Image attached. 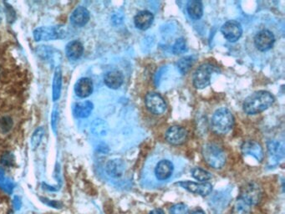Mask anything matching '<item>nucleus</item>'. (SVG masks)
<instances>
[{
	"label": "nucleus",
	"instance_id": "obj_33",
	"mask_svg": "<svg viewBox=\"0 0 285 214\" xmlns=\"http://www.w3.org/2000/svg\"><path fill=\"white\" fill-rule=\"evenodd\" d=\"M14 206L16 210H19L21 207V201L19 199V197H14Z\"/></svg>",
	"mask_w": 285,
	"mask_h": 214
},
{
	"label": "nucleus",
	"instance_id": "obj_32",
	"mask_svg": "<svg viewBox=\"0 0 285 214\" xmlns=\"http://www.w3.org/2000/svg\"><path fill=\"white\" fill-rule=\"evenodd\" d=\"M0 161H1V163L3 164V166H13L14 163V156L10 153H3L2 157H1Z\"/></svg>",
	"mask_w": 285,
	"mask_h": 214
},
{
	"label": "nucleus",
	"instance_id": "obj_24",
	"mask_svg": "<svg viewBox=\"0 0 285 214\" xmlns=\"http://www.w3.org/2000/svg\"><path fill=\"white\" fill-rule=\"evenodd\" d=\"M108 126L105 121L100 119H96L92 125V131L97 137H102L107 133Z\"/></svg>",
	"mask_w": 285,
	"mask_h": 214
},
{
	"label": "nucleus",
	"instance_id": "obj_7",
	"mask_svg": "<svg viewBox=\"0 0 285 214\" xmlns=\"http://www.w3.org/2000/svg\"><path fill=\"white\" fill-rule=\"evenodd\" d=\"M145 107L154 115H162L167 110V104L163 97L156 92H150L145 97Z\"/></svg>",
	"mask_w": 285,
	"mask_h": 214
},
{
	"label": "nucleus",
	"instance_id": "obj_30",
	"mask_svg": "<svg viewBox=\"0 0 285 214\" xmlns=\"http://www.w3.org/2000/svg\"><path fill=\"white\" fill-rule=\"evenodd\" d=\"M44 136V129L40 128L37 129L36 131L33 134L32 138H31V144H32L34 148H36L38 147L39 145L41 144V140L43 138Z\"/></svg>",
	"mask_w": 285,
	"mask_h": 214
},
{
	"label": "nucleus",
	"instance_id": "obj_4",
	"mask_svg": "<svg viewBox=\"0 0 285 214\" xmlns=\"http://www.w3.org/2000/svg\"><path fill=\"white\" fill-rule=\"evenodd\" d=\"M215 67L209 63L200 65L194 72L193 85L196 89H204L211 83V77L214 72Z\"/></svg>",
	"mask_w": 285,
	"mask_h": 214
},
{
	"label": "nucleus",
	"instance_id": "obj_27",
	"mask_svg": "<svg viewBox=\"0 0 285 214\" xmlns=\"http://www.w3.org/2000/svg\"><path fill=\"white\" fill-rule=\"evenodd\" d=\"M193 63V57L186 56L182 58V59L178 62L177 65H178L179 71H180L183 75H185V74L189 72V70L191 69V67L192 66Z\"/></svg>",
	"mask_w": 285,
	"mask_h": 214
},
{
	"label": "nucleus",
	"instance_id": "obj_11",
	"mask_svg": "<svg viewBox=\"0 0 285 214\" xmlns=\"http://www.w3.org/2000/svg\"><path fill=\"white\" fill-rule=\"evenodd\" d=\"M189 133L185 128L182 126H172L167 130L166 132V139L170 144L182 145L185 143L186 141L188 140Z\"/></svg>",
	"mask_w": 285,
	"mask_h": 214
},
{
	"label": "nucleus",
	"instance_id": "obj_19",
	"mask_svg": "<svg viewBox=\"0 0 285 214\" xmlns=\"http://www.w3.org/2000/svg\"><path fill=\"white\" fill-rule=\"evenodd\" d=\"M125 171V164L119 159H114L106 164V172L112 177H120Z\"/></svg>",
	"mask_w": 285,
	"mask_h": 214
},
{
	"label": "nucleus",
	"instance_id": "obj_1",
	"mask_svg": "<svg viewBox=\"0 0 285 214\" xmlns=\"http://www.w3.org/2000/svg\"><path fill=\"white\" fill-rule=\"evenodd\" d=\"M275 102V97L269 91H259L252 94L243 102V110L247 115H256L267 110Z\"/></svg>",
	"mask_w": 285,
	"mask_h": 214
},
{
	"label": "nucleus",
	"instance_id": "obj_3",
	"mask_svg": "<svg viewBox=\"0 0 285 214\" xmlns=\"http://www.w3.org/2000/svg\"><path fill=\"white\" fill-rule=\"evenodd\" d=\"M202 157L211 167L221 169L226 163V154L218 145L207 143L202 147Z\"/></svg>",
	"mask_w": 285,
	"mask_h": 214
},
{
	"label": "nucleus",
	"instance_id": "obj_28",
	"mask_svg": "<svg viewBox=\"0 0 285 214\" xmlns=\"http://www.w3.org/2000/svg\"><path fill=\"white\" fill-rule=\"evenodd\" d=\"M0 187L4 192L9 193V194L12 193V191L14 189V183L12 182L10 179L5 177L4 171L2 169H0Z\"/></svg>",
	"mask_w": 285,
	"mask_h": 214
},
{
	"label": "nucleus",
	"instance_id": "obj_22",
	"mask_svg": "<svg viewBox=\"0 0 285 214\" xmlns=\"http://www.w3.org/2000/svg\"><path fill=\"white\" fill-rule=\"evenodd\" d=\"M62 87V72L59 67H57L54 71V80H53V100L57 101L60 97Z\"/></svg>",
	"mask_w": 285,
	"mask_h": 214
},
{
	"label": "nucleus",
	"instance_id": "obj_6",
	"mask_svg": "<svg viewBox=\"0 0 285 214\" xmlns=\"http://www.w3.org/2000/svg\"><path fill=\"white\" fill-rule=\"evenodd\" d=\"M65 35V30L59 26L40 27L34 31V38L36 41L63 39Z\"/></svg>",
	"mask_w": 285,
	"mask_h": 214
},
{
	"label": "nucleus",
	"instance_id": "obj_20",
	"mask_svg": "<svg viewBox=\"0 0 285 214\" xmlns=\"http://www.w3.org/2000/svg\"><path fill=\"white\" fill-rule=\"evenodd\" d=\"M188 13L191 19H199L203 14V6L201 1L198 0H191L189 1L187 6Z\"/></svg>",
	"mask_w": 285,
	"mask_h": 214
},
{
	"label": "nucleus",
	"instance_id": "obj_13",
	"mask_svg": "<svg viewBox=\"0 0 285 214\" xmlns=\"http://www.w3.org/2000/svg\"><path fill=\"white\" fill-rule=\"evenodd\" d=\"M154 16L150 11H141L135 16L134 23L136 27L141 30H146L153 23Z\"/></svg>",
	"mask_w": 285,
	"mask_h": 214
},
{
	"label": "nucleus",
	"instance_id": "obj_38",
	"mask_svg": "<svg viewBox=\"0 0 285 214\" xmlns=\"http://www.w3.org/2000/svg\"><path fill=\"white\" fill-rule=\"evenodd\" d=\"M0 75H1V69H0Z\"/></svg>",
	"mask_w": 285,
	"mask_h": 214
},
{
	"label": "nucleus",
	"instance_id": "obj_36",
	"mask_svg": "<svg viewBox=\"0 0 285 214\" xmlns=\"http://www.w3.org/2000/svg\"><path fill=\"white\" fill-rule=\"evenodd\" d=\"M205 214L204 212L202 211V210L197 209V210H195V211L192 212V214Z\"/></svg>",
	"mask_w": 285,
	"mask_h": 214
},
{
	"label": "nucleus",
	"instance_id": "obj_5",
	"mask_svg": "<svg viewBox=\"0 0 285 214\" xmlns=\"http://www.w3.org/2000/svg\"><path fill=\"white\" fill-rule=\"evenodd\" d=\"M262 195L263 192L259 184L255 182H250L241 188L238 198H242L253 207L261 201Z\"/></svg>",
	"mask_w": 285,
	"mask_h": 214
},
{
	"label": "nucleus",
	"instance_id": "obj_25",
	"mask_svg": "<svg viewBox=\"0 0 285 214\" xmlns=\"http://www.w3.org/2000/svg\"><path fill=\"white\" fill-rule=\"evenodd\" d=\"M269 152L270 155L275 158L276 160H280L281 158H284V147L280 142H270L269 143Z\"/></svg>",
	"mask_w": 285,
	"mask_h": 214
},
{
	"label": "nucleus",
	"instance_id": "obj_15",
	"mask_svg": "<svg viewBox=\"0 0 285 214\" xmlns=\"http://www.w3.org/2000/svg\"><path fill=\"white\" fill-rule=\"evenodd\" d=\"M76 96L81 98H86L91 96L93 91V83L89 78H82L78 80L75 86Z\"/></svg>",
	"mask_w": 285,
	"mask_h": 214
},
{
	"label": "nucleus",
	"instance_id": "obj_35",
	"mask_svg": "<svg viewBox=\"0 0 285 214\" xmlns=\"http://www.w3.org/2000/svg\"><path fill=\"white\" fill-rule=\"evenodd\" d=\"M149 214H165L164 211L161 209H154Z\"/></svg>",
	"mask_w": 285,
	"mask_h": 214
},
{
	"label": "nucleus",
	"instance_id": "obj_18",
	"mask_svg": "<svg viewBox=\"0 0 285 214\" xmlns=\"http://www.w3.org/2000/svg\"><path fill=\"white\" fill-rule=\"evenodd\" d=\"M65 51L66 55L70 60H76L80 59L83 54V45L78 40H74L68 44Z\"/></svg>",
	"mask_w": 285,
	"mask_h": 214
},
{
	"label": "nucleus",
	"instance_id": "obj_16",
	"mask_svg": "<svg viewBox=\"0 0 285 214\" xmlns=\"http://www.w3.org/2000/svg\"><path fill=\"white\" fill-rule=\"evenodd\" d=\"M104 81L109 88L116 90L120 88L123 84V74L118 70H112L105 74Z\"/></svg>",
	"mask_w": 285,
	"mask_h": 214
},
{
	"label": "nucleus",
	"instance_id": "obj_14",
	"mask_svg": "<svg viewBox=\"0 0 285 214\" xmlns=\"http://www.w3.org/2000/svg\"><path fill=\"white\" fill-rule=\"evenodd\" d=\"M173 169V164L170 160H160L155 168L156 178L160 181L168 179L172 175Z\"/></svg>",
	"mask_w": 285,
	"mask_h": 214
},
{
	"label": "nucleus",
	"instance_id": "obj_8",
	"mask_svg": "<svg viewBox=\"0 0 285 214\" xmlns=\"http://www.w3.org/2000/svg\"><path fill=\"white\" fill-rule=\"evenodd\" d=\"M183 187L190 193H195L201 196L209 195L213 191V185L210 182H194L190 181H183L176 183Z\"/></svg>",
	"mask_w": 285,
	"mask_h": 214
},
{
	"label": "nucleus",
	"instance_id": "obj_31",
	"mask_svg": "<svg viewBox=\"0 0 285 214\" xmlns=\"http://www.w3.org/2000/svg\"><path fill=\"white\" fill-rule=\"evenodd\" d=\"M170 214H189V207L184 204H178L170 209Z\"/></svg>",
	"mask_w": 285,
	"mask_h": 214
},
{
	"label": "nucleus",
	"instance_id": "obj_29",
	"mask_svg": "<svg viewBox=\"0 0 285 214\" xmlns=\"http://www.w3.org/2000/svg\"><path fill=\"white\" fill-rule=\"evenodd\" d=\"M188 51L186 40L183 38H180L176 40L175 44L172 46V52L176 55L184 54Z\"/></svg>",
	"mask_w": 285,
	"mask_h": 214
},
{
	"label": "nucleus",
	"instance_id": "obj_17",
	"mask_svg": "<svg viewBox=\"0 0 285 214\" xmlns=\"http://www.w3.org/2000/svg\"><path fill=\"white\" fill-rule=\"evenodd\" d=\"M90 19V13L85 7H78L73 12L70 16V22L76 26L86 25Z\"/></svg>",
	"mask_w": 285,
	"mask_h": 214
},
{
	"label": "nucleus",
	"instance_id": "obj_12",
	"mask_svg": "<svg viewBox=\"0 0 285 214\" xmlns=\"http://www.w3.org/2000/svg\"><path fill=\"white\" fill-rule=\"evenodd\" d=\"M242 153L244 156H252L255 158L256 160L261 162L264 160V150L262 148L261 145L254 141H247L243 142L241 147Z\"/></svg>",
	"mask_w": 285,
	"mask_h": 214
},
{
	"label": "nucleus",
	"instance_id": "obj_2",
	"mask_svg": "<svg viewBox=\"0 0 285 214\" xmlns=\"http://www.w3.org/2000/svg\"><path fill=\"white\" fill-rule=\"evenodd\" d=\"M234 124V115L227 108H220L216 110L211 120V126L213 132L220 136L225 135L231 131Z\"/></svg>",
	"mask_w": 285,
	"mask_h": 214
},
{
	"label": "nucleus",
	"instance_id": "obj_10",
	"mask_svg": "<svg viewBox=\"0 0 285 214\" xmlns=\"http://www.w3.org/2000/svg\"><path fill=\"white\" fill-rule=\"evenodd\" d=\"M221 31L229 41L236 42L242 36V25L236 20H229L222 26Z\"/></svg>",
	"mask_w": 285,
	"mask_h": 214
},
{
	"label": "nucleus",
	"instance_id": "obj_23",
	"mask_svg": "<svg viewBox=\"0 0 285 214\" xmlns=\"http://www.w3.org/2000/svg\"><path fill=\"white\" fill-rule=\"evenodd\" d=\"M251 213H252V206L250 204H247V202L242 198H238L232 209L231 214H251Z\"/></svg>",
	"mask_w": 285,
	"mask_h": 214
},
{
	"label": "nucleus",
	"instance_id": "obj_9",
	"mask_svg": "<svg viewBox=\"0 0 285 214\" xmlns=\"http://www.w3.org/2000/svg\"><path fill=\"white\" fill-rule=\"evenodd\" d=\"M275 38L274 34L268 30H261L254 37V45L258 51L262 52L269 51L275 45Z\"/></svg>",
	"mask_w": 285,
	"mask_h": 214
},
{
	"label": "nucleus",
	"instance_id": "obj_37",
	"mask_svg": "<svg viewBox=\"0 0 285 214\" xmlns=\"http://www.w3.org/2000/svg\"><path fill=\"white\" fill-rule=\"evenodd\" d=\"M2 20V10H1V8H0V22Z\"/></svg>",
	"mask_w": 285,
	"mask_h": 214
},
{
	"label": "nucleus",
	"instance_id": "obj_26",
	"mask_svg": "<svg viewBox=\"0 0 285 214\" xmlns=\"http://www.w3.org/2000/svg\"><path fill=\"white\" fill-rule=\"evenodd\" d=\"M191 176L201 182H206L212 178V175L208 171L201 167H195L191 170Z\"/></svg>",
	"mask_w": 285,
	"mask_h": 214
},
{
	"label": "nucleus",
	"instance_id": "obj_21",
	"mask_svg": "<svg viewBox=\"0 0 285 214\" xmlns=\"http://www.w3.org/2000/svg\"><path fill=\"white\" fill-rule=\"evenodd\" d=\"M94 106L91 102H80L75 106L74 113L76 117L86 118L92 114Z\"/></svg>",
	"mask_w": 285,
	"mask_h": 214
},
{
	"label": "nucleus",
	"instance_id": "obj_34",
	"mask_svg": "<svg viewBox=\"0 0 285 214\" xmlns=\"http://www.w3.org/2000/svg\"><path fill=\"white\" fill-rule=\"evenodd\" d=\"M56 120H57V111H54L53 115H52V126L54 131L56 129Z\"/></svg>",
	"mask_w": 285,
	"mask_h": 214
}]
</instances>
